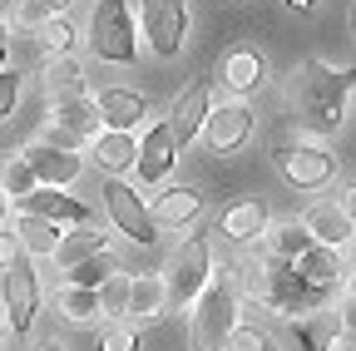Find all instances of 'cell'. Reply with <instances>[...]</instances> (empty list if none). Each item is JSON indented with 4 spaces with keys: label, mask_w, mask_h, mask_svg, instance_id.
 Masks as SVG:
<instances>
[{
    "label": "cell",
    "mask_w": 356,
    "mask_h": 351,
    "mask_svg": "<svg viewBox=\"0 0 356 351\" xmlns=\"http://www.w3.org/2000/svg\"><path fill=\"white\" fill-rule=\"evenodd\" d=\"M35 35H40V45L50 50V55H70V50H74V25H70V20H60V15H50Z\"/></svg>",
    "instance_id": "cell-31"
},
{
    "label": "cell",
    "mask_w": 356,
    "mask_h": 351,
    "mask_svg": "<svg viewBox=\"0 0 356 351\" xmlns=\"http://www.w3.org/2000/svg\"><path fill=\"white\" fill-rule=\"evenodd\" d=\"M89 158L104 173H124V168L139 163V139H134L129 129H104V134L89 139Z\"/></svg>",
    "instance_id": "cell-18"
},
{
    "label": "cell",
    "mask_w": 356,
    "mask_h": 351,
    "mask_svg": "<svg viewBox=\"0 0 356 351\" xmlns=\"http://www.w3.org/2000/svg\"><path fill=\"white\" fill-rule=\"evenodd\" d=\"M163 307H168L163 272H139L129 282V302H124V317L129 322H154V317H163Z\"/></svg>",
    "instance_id": "cell-19"
},
{
    "label": "cell",
    "mask_w": 356,
    "mask_h": 351,
    "mask_svg": "<svg viewBox=\"0 0 356 351\" xmlns=\"http://www.w3.org/2000/svg\"><path fill=\"white\" fill-rule=\"evenodd\" d=\"M287 6H292V10H312V6H317V0H287Z\"/></svg>",
    "instance_id": "cell-42"
},
{
    "label": "cell",
    "mask_w": 356,
    "mask_h": 351,
    "mask_svg": "<svg viewBox=\"0 0 356 351\" xmlns=\"http://www.w3.org/2000/svg\"><path fill=\"white\" fill-rule=\"evenodd\" d=\"M351 287H356V282H351Z\"/></svg>",
    "instance_id": "cell-49"
},
{
    "label": "cell",
    "mask_w": 356,
    "mask_h": 351,
    "mask_svg": "<svg viewBox=\"0 0 356 351\" xmlns=\"http://www.w3.org/2000/svg\"><path fill=\"white\" fill-rule=\"evenodd\" d=\"M297 272L307 277V287H317V292H332L346 282V257L341 247H327V243H312L302 257H297Z\"/></svg>",
    "instance_id": "cell-15"
},
{
    "label": "cell",
    "mask_w": 356,
    "mask_h": 351,
    "mask_svg": "<svg viewBox=\"0 0 356 351\" xmlns=\"http://www.w3.org/2000/svg\"><path fill=\"white\" fill-rule=\"evenodd\" d=\"M218 228H222V238H228V243L252 247V243H262V233H267V208H262L257 198H243V203H233V208H222Z\"/></svg>",
    "instance_id": "cell-17"
},
{
    "label": "cell",
    "mask_w": 356,
    "mask_h": 351,
    "mask_svg": "<svg viewBox=\"0 0 356 351\" xmlns=\"http://www.w3.org/2000/svg\"><path fill=\"white\" fill-rule=\"evenodd\" d=\"M0 346H6V322H0Z\"/></svg>",
    "instance_id": "cell-48"
},
{
    "label": "cell",
    "mask_w": 356,
    "mask_h": 351,
    "mask_svg": "<svg viewBox=\"0 0 356 351\" xmlns=\"http://www.w3.org/2000/svg\"><path fill=\"white\" fill-rule=\"evenodd\" d=\"M213 114V84L208 79H193L184 95L173 99V114H168V129H173V149H184L203 134V124Z\"/></svg>",
    "instance_id": "cell-10"
},
{
    "label": "cell",
    "mask_w": 356,
    "mask_h": 351,
    "mask_svg": "<svg viewBox=\"0 0 356 351\" xmlns=\"http://www.w3.org/2000/svg\"><path fill=\"white\" fill-rule=\"evenodd\" d=\"M104 208H109V218H114V223H119V233L124 238H134V243H139V247H149V243H159V223H154V208L139 198V193H134L124 179H114V173H109V179H104Z\"/></svg>",
    "instance_id": "cell-6"
},
{
    "label": "cell",
    "mask_w": 356,
    "mask_h": 351,
    "mask_svg": "<svg viewBox=\"0 0 356 351\" xmlns=\"http://www.w3.org/2000/svg\"><path fill=\"white\" fill-rule=\"evenodd\" d=\"M0 70H6V45H0Z\"/></svg>",
    "instance_id": "cell-47"
},
{
    "label": "cell",
    "mask_w": 356,
    "mask_h": 351,
    "mask_svg": "<svg viewBox=\"0 0 356 351\" xmlns=\"http://www.w3.org/2000/svg\"><path fill=\"white\" fill-rule=\"evenodd\" d=\"M95 109H99V119L109 129H129V134H134V124H139V119H149V99L134 95V90H99Z\"/></svg>",
    "instance_id": "cell-20"
},
{
    "label": "cell",
    "mask_w": 356,
    "mask_h": 351,
    "mask_svg": "<svg viewBox=\"0 0 356 351\" xmlns=\"http://www.w3.org/2000/svg\"><path fill=\"white\" fill-rule=\"evenodd\" d=\"M302 223L312 228V238L327 243V247H346L356 238V228H351V218L341 213V203H312V213L302 218Z\"/></svg>",
    "instance_id": "cell-21"
},
{
    "label": "cell",
    "mask_w": 356,
    "mask_h": 351,
    "mask_svg": "<svg viewBox=\"0 0 356 351\" xmlns=\"http://www.w3.org/2000/svg\"><path fill=\"white\" fill-rule=\"evenodd\" d=\"M30 168H35V179L44 183V188H65V183H74L79 179V154L74 149H65V144H50V139H35L25 154H20Z\"/></svg>",
    "instance_id": "cell-11"
},
{
    "label": "cell",
    "mask_w": 356,
    "mask_h": 351,
    "mask_svg": "<svg viewBox=\"0 0 356 351\" xmlns=\"http://www.w3.org/2000/svg\"><path fill=\"white\" fill-rule=\"evenodd\" d=\"M337 317H341V332H351V336H356V287H346L341 312H337Z\"/></svg>",
    "instance_id": "cell-38"
},
{
    "label": "cell",
    "mask_w": 356,
    "mask_h": 351,
    "mask_svg": "<svg viewBox=\"0 0 356 351\" xmlns=\"http://www.w3.org/2000/svg\"><path fill=\"white\" fill-rule=\"evenodd\" d=\"M6 317H10V327L15 332H30V322H35V312H40V277H35V257L30 252H20L10 268H6Z\"/></svg>",
    "instance_id": "cell-8"
},
{
    "label": "cell",
    "mask_w": 356,
    "mask_h": 351,
    "mask_svg": "<svg viewBox=\"0 0 356 351\" xmlns=\"http://www.w3.org/2000/svg\"><path fill=\"white\" fill-rule=\"evenodd\" d=\"M262 243H267V252H277V257H292V262H297L317 238H312L307 223H277V228H267V233H262Z\"/></svg>",
    "instance_id": "cell-28"
},
{
    "label": "cell",
    "mask_w": 356,
    "mask_h": 351,
    "mask_svg": "<svg viewBox=\"0 0 356 351\" xmlns=\"http://www.w3.org/2000/svg\"><path fill=\"white\" fill-rule=\"evenodd\" d=\"M35 188H40V179H35V168H30L25 158H10L6 168H0V193H6L10 203H15V198H30Z\"/></svg>",
    "instance_id": "cell-30"
},
{
    "label": "cell",
    "mask_w": 356,
    "mask_h": 351,
    "mask_svg": "<svg viewBox=\"0 0 356 351\" xmlns=\"http://www.w3.org/2000/svg\"><path fill=\"white\" fill-rule=\"evenodd\" d=\"M198 213H203V198H198L193 188H168V193L154 203V223H159V228H188Z\"/></svg>",
    "instance_id": "cell-23"
},
{
    "label": "cell",
    "mask_w": 356,
    "mask_h": 351,
    "mask_svg": "<svg viewBox=\"0 0 356 351\" xmlns=\"http://www.w3.org/2000/svg\"><path fill=\"white\" fill-rule=\"evenodd\" d=\"M317 351H356V336H351V332H341V327H337V332H332V336H327V341H322V346H317Z\"/></svg>",
    "instance_id": "cell-39"
},
{
    "label": "cell",
    "mask_w": 356,
    "mask_h": 351,
    "mask_svg": "<svg viewBox=\"0 0 356 351\" xmlns=\"http://www.w3.org/2000/svg\"><path fill=\"white\" fill-rule=\"evenodd\" d=\"M262 74H267V65H262L257 50H233L228 60H222V84H228L233 95H252L262 84Z\"/></svg>",
    "instance_id": "cell-24"
},
{
    "label": "cell",
    "mask_w": 356,
    "mask_h": 351,
    "mask_svg": "<svg viewBox=\"0 0 356 351\" xmlns=\"http://www.w3.org/2000/svg\"><path fill=\"white\" fill-rule=\"evenodd\" d=\"M262 351H277V346H273V336H262Z\"/></svg>",
    "instance_id": "cell-44"
},
{
    "label": "cell",
    "mask_w": 356,
    "mask_h": 351,
    "mask_svg": "<svg viewBox=\"0 0 356 351\" xmlns=\"http://www.w3.org/2000/svg\"><path fill=\"white\" fill-rule=\"evenodd\" d=\"M351 84H356V70H337L327 60H307L292 74V109H297V119L312 129V134H337Z\"/></svg>",
    "instance_id": "cell-1"
},
{
    "label": "cell",
    "mask_w": 356,
    "mask_h": 351,
    "mask_svg": "<svg viewBox=\"0 0 356 351\" xmlns=\"http://www.w3.org/2000/svg\"><path fill=\"white\" fill-rule=\"evenodd\" d=\"M95 252H109V243H104V233H95V228H79V233H70V238H60V247H55V262H60V272H70L74 262H84V257H95Z\"/></svg>",
    "instance_id": "cell-27"
},
{
    "label": "cell",
    "mask_w": 356,
    "mask_h": 351,
    "mask_svg": "<svg viewBox=\"0 0 356 351\" xmlns=\"http://www.w3.org/2000/svg\"><path fill=\"white\" fill-rule=\"evenodd\" d=\"M262 336H267V332H257V327H243V322H238V327L228 332V341H222V351H262Z\"/></svg>",
    "instance_id": "cell-33"
},
{
    "label": "cell",
    "mask_w": 356,
    "mask_h": 351,
    "mask_svg": "<svg viewBox=\"0 0 356 351\" xmlns=\"http://www.w3.org/2000/svg\"><path fill=\"white\" fill-rule=\"evenodd\" d=\"M99 302H104V312H109V317H124V302H129V282H114V277H109V282L99 287Z\"/></svg>",
    "instance_id": "cell-34"
},
{
    "label": "cell",
    "mask_w": 356,
    "mask_h": 351,
    "mask_svg": "<svg viewBox=\"0 0 356 351\" xmlns=\"http://www.w3.org/2000/svg\"><path fill=\"white\" fill-rule=\"evenodd\" d=\"M208 268H213V252H208V243L203 238H184L173 247V257H168V268H163V287H168V307H193L198 302V292L208 287Z\"/></svg>",
    "instance_id": "cell-5"
},
{
    "label": "cell",
    "mask_w": 356,
    "mask_h": 351,
    "mask_svg": "<svg viewBox=\"0 0 356 351\" xmlns=\"http://www.w3.org/2000/svg\"><path fill=\"white\" fill-rule=\"evenodd\" d=\"M55 312H60L65 322H74V327L95 322V317H104L99 287H74V282H65V287H60V297H55Z\"/></svg>",
    "instance_id": "cell-22"
},
{
    "label": "cell",
    "mask_w": 356,
    "mask_h": 351,
    "mask_svg": "<svg viewBox=\"0 0 356 351\" xmlns=\"http://www.w3.org/2000/svg\"><path fill=\"white\" fill-rule=\"evenodd\" d=\"M25 252V243H20V228H15V218H6L0 223V268H10V262Z\"/></svg>",
    "instance_id": "cell-32"
},
{
    "label": "cell",
    "mask_w": 356,
    "mask_h": 351,
    "mask_svg": "<svg viewBox=\"0 0 356 351\" xmlns=\"http://www.w3.org/2000/svg\"><path fill=\"white\" fill-rule=\"evenodd\" d=\"M10 208H15V213H30V218H44V223H79V228L89 223V208H84V203L65 198L60 188H44V183H40L30 198H15Z\"/></svg>",
    "instance_id": "cell-14"
},
{
    "label": "cell",
    "mask_w": 356,
    "mask_h": 351,
    "mask_svg": "<svg viewBox=\"0 0 356 351\" xmlns=\"http://www.w3.org/2000/svg\"><path fill=\"white\" fill-rule=\"evenodd\" d=\"M15 99H20V74L0 70V119H6V114L15 109Z\"/></svg>",
    "instance_id": "cell-35"
},
{
    "label": "cell",
    "mask_w": 356,
    "mask_h": 351,
    "mask_svg": "<svg viewBox=\"0 0 356 351\" xmlns=\"http://www.w3.org/2000/svg\"><path fill=\"white\" fill-rule=\"evenodd\" d=\"M44 90H50V99H79L84 95V65L74 55H55L44 65Z\"/></svg>",
    "instance_id": "cell-25"
},
{
    "label": "cell",
    "mask_w": 356,
    "mask_h": 351,
    "mask_svg": "<svg viewBox=\"0 0 356 351\" xmlns=\"http://www.w3.org/2000/svg\"><path fill=\"white\" fill-rule=\"evenodd\" d=\"M99 109H95V99H55L50 104V134H44V139H50V144H65V149H74V144H89V139H95L99 134Z\"/></svg>",
    "instance_id": "cell-9"
},
{
    "label": "cell",
    "mask_w": 356,
    "mask_h": 351,
    "mask_svg": "<svg viewBox=\"0 0 356 351\" xmlns=\"http://www.w3.org/2000/svg\"><path fill=\"white\" fill-rule=\"evenodd\" d=\"M35 351H65V346H60V341H40Z\"/></svg>",
    "instance_id": "cell-43"
},
{
    "label": "cell",
    "mask_w": 356,
    "mask_h": 351,
    "mask_svg": "<svg viewBox=\"0 0 356 351\" xmlns=\"http://www.w3.org/2000/svg\"><path fill=\"white\" fill-rule=\"evenodd\" d=\"M89 45H95V55L109 60V65H129L134 55H139L129 0H99L95 15H89Z\"/></svg>",
    "instance_id": "cell-4"
},
{
    "label": "cell",
    "mask_w": 356,
    "mask_h": 351,
    "mask_svg": "<svg viewBox=\"0 0 356 351\" xmlns=\"http://www.w3.org/2000/svg\"><path fill=\"white\" fill-rule=\"evenodd\" d=\"M346 247H351V262H356V238H351V243H346Z\"/></svg>",
    "instance_id": "cell-45"
},
{
    "label": "cell",
    "mask_w": 356,
    "mask_h": 351,
    "mask_svg": "<svg viewBox=\"0 0 356 351\" xmlns=\"http://www.w3.org/2000/svg\"><path fill=\"white\" fill-rule=\"evenodd\" d=\"M99 341H104V351H134V332L129 327H109Z\"/></svg>",
    "instance_id": "cell-37"
},
{
    "label": "cell",
    "mask_w": 356,
    "mask_h": 351,
    "mask_svg": "<svg viewBox=\"0 0 356 351\" xmlns=\"http://www.w3.org/2000/svg\"><path fill=\"white\" fill-rule=\"evenodd\" d=\"M15 228H20V243H25L30 257H55V247H60V223H44V218L15 213Z\"/></svg>",
    "instance_id": "cell-26"
},
{
    "label": "cell",
    "mask_w": 356,
    "mask_h": 351,
    "mask_svg": "<svg viewBox=\"0 0 356 351\" xmlns=\"http://www.w3.org/2000/svg\"><path fill=\"white\" fill-rule=\"evenodd\" d=\"M248 134H252V109H248L243 99L218 104V109L208 114V124H203V139H208L213 154H233V149H243Z\"/></svg>",
    "instance_id": "cell-13"
},
{
    "label": "cell",
    "mask_w": 356,
    "mask_h": 351,
    "mask_svg": "<svg viewBox=\"0 0 356 351\" xmlns=\"http://www.w3.org/2000/svg\"><path fill=\"white\" fill-rule=\"evenodd\" d=\"M173 129L168 124H149V134H144V144H139V183H163L168 179V168H173Z\"/></svg>",
    "instance_id": "cell-16"
},
{
    "label": "cell",
    "mask_w": 356,
    "mask_h": 351,
    "mask_svg": "<svg viewBox=\"0 0 356 351\" xmlns=\"http://www.w3.org/2000/svg\"><path fill=\"white\" fill-rule=\"evenodd\" d=\"M119 272V262H114V252H95V257H84V262H74V268L65 272V282H74V287H104L109 277Z\"/></svg>",
    "instance_id": "cell-29"
},
{
    "label": "cell",
    "mask_w": 356,
    "mask_h": 351,
    "mask_svg": "<svg viewBox=\"0 0 356 351\" xmlns=\"http://www.w3.org/2000/svg\"><path fill=\"white\" fill-rule=\"evenodd\" d=\"M341 213L351 218V228H356V183H351V188L341 193Z\"/></svg>",
    "instance_id": "cell-40"
},
{
    "label": "cell",
    "mask_w": 356,
    "mask_h": 351,
    "mask_svg": "<svg viewBox=\"0 0 356 351\" xmlns=\"http://www.w3.org/2000/svg\"><path fill=\"white\" fill-rule=\"evenodd\" d=\"M15 20H20V25H30V30H40L44 20H50V10H44L40 0H20V10H15Z\"/></svg>",
    "instance_id": "cell-36"
},
{
    "label": "cell",
    "mask_w": 356,
    "mask_h": 351,
    "mask_svg": "<svg viewBox=\"0 0 356 351\" xmlns=\"http://www.w3.org/2000/svg\"><path fill=\"white\" fill-rule=\"evenodd\" d=\"M40 6L50 10V15H60V10H70V0H40Z\"/></svg>",
    "instance_id": "cell-41"
},
{
    "label": "cell",
    "mask_w": 356,
    "mask_h": 351,
    "mask_svg": "<svg viewBox=\"0 0 356 351\" xmlns=\"http://www.w3.org/2000/svg\"><path fill=\"white\" fill-rule=\"evenodd\" d=\"M243 282H248L252 302L277 307V312H287V317L307 312V307H317V302L327 297V292H317V287H307V277L297 272V262H292V257H277V252H262V257L243 262Z\"/></svg>",
    "instance_id": "cell-2"
},
{
    "label": "cell",
    "mask_w": 356,
    "mask_h": 351,
    "mask_svg": "<svg viewBox=\"0 0 356 351\" xmlns=\"http://www.w3.org/2000/svg\"><path fill=\"white\" fill-rule=\"evenodd\" d=\"M233 327H238V292L228 282H208L193 302V317H188V346L193 351H222Z\"/></svg>",
    "instance_id": "cell-3"
},
{
    "label": "cell",
    "mask_w": 356,
    "mask_h": 351,
    "mask_svg": "<svg viewBox=\"0 0 356 351\" xmlns=\"http://www.w3.org/2000/svg\"><path fill=\"white\" fill-rule=\"evenodd\" d=\"M144 35L159 60H173L188 35V6L184 0H144Z\"/></svg>",
    "instance_id": "cell-7"
},
{
    "label": "cell",
    "mask_w": 356,
    "mask_h": 351,
    "mask_svg": "<svg viewBox=\"0 0 356 351\" xmlns=\"http://www.w3.org/2000/svg\"><path fill=\"white\" fill-rule=\"evenodd\" d=\"M0 45H6V20H0Z\"/></svg>",
    "instance_id": "cell-46"
},
{
    "label": "cell",
    "mask_w": 356,
    "mask_h": 351,
    "mask_svg": "<svg viewBox=\"0 0 356 351\" xmlns=\"http://www.w3.org/2000/svg\"><path fill=\"white\" fill-rule=\"evenodd\" d=\"M277 163L287 173V183H297V188H322L337 173V158L317 144H287V149H277Z\"/></svg>",
    "instance_id": "cell-12"
}]
</instances>
